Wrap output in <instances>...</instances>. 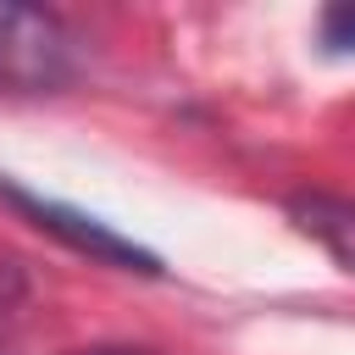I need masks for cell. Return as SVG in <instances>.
<instances>
[{
	"label": "cell",
	"mask_w": 355,
	"mask_h": 355,
	"mask_svg": "<svg viewBox=\"0 0 355 355\" xmlns=\"http://www.w3.org/2000/svg\"><path fill=\"white\" fill-rule=\"evenodd\" d=\"M78 355H150V349H133V344H94V349H78Z\"/></svg>",
	"instance_id": "cell-5"
},
{
	"label": "cell",
	"mask_w": 355,
	"mask_h": 355,
	"mask_svg": "<svg viewBox=\"0 0 355 355\" xmlns=\"http://www.w3.org/2000/svg\"><path fill=\"white\" fill-rule=\"evenodd\" d=\"M322 39H327L333 50H355V6L322 11Z\"/></svg>",
	"instance_id": "cell-4"
},
{
	"label": "cell",
	"mask_w": 355,
	"mask_h": 355,
	"mask_svg": "<svg viewBox=\"0 0 355 355\" xmlns=\"http://www.w3.org/2000/svg\"><path fill=\"white\" fill-rule=\"evenodd\" d=\"M294 216L305 233H316L333 255H344L355 266V205L349 200H327V194H300L294 200Z\"/></svg>",
	"instance_id": "cell-3"
},
{
	"label": "cell",
	"mask_w": 355,
	"mask_h": 355,
	"mask_svg": "<svg viewBox=\"0 0 355 355\" xmlns=\"http://www.w3.org/2000/svg\"><path fill=\"white\" fill-rule=\"evenodd\" d=\"M0 200H6L11 211H22V216H28L39 233L61 239L67 250H78V255H89V261H100V266H122V272H144V277H161V261H155L144 244L122 239L111 222H100V216H89V211H78V205L44 200V194H33V189L11 183L6 172H0Z\"/></svg>",
	"instance_id": "cell-2"
},
{
	"label": "cell",
	"mask_w": 355,
	"mask_h": 355,
	"mask_svg": "<svg viewBox=\"0 0 355 355\" xmlns=\"http://www.w3.org/2000/svg\"><path fill=\"white\" fill-rule=\"evenodd\" d=\"M78 78V44L61 17L33 6H0V89L6 94H55Z\"/></svg>",
	"instance_id": "cell-1"
}]
</instances>
